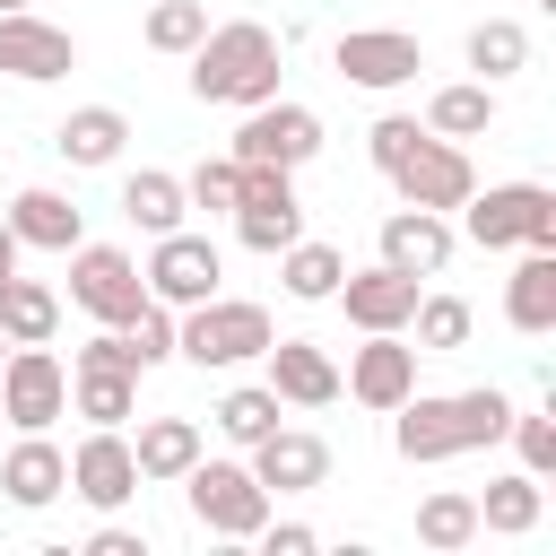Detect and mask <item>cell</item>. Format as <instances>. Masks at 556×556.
Here are the masks:
<instances>
[{"label":"cell","instance_id":"7bdbcfd3","mask_svg":"<svg viewBox=\"0 0 556 556\" xmlns=\"http://www.w3.org/2000/svg\"><path fill=\"white\" fill-rule=\"evenodd\" d=\"M0 356H9V330H0Z\"/></svg>","mask_w":556,"mask_h":556},{"label":"cell","instance_id":"83f0119b","mask_svg":"<svg viewBox=\"0 0 556 556\" xmlns=\"http://www.w3.org/2000/svg\"><path fill=\"white\" fill-rule=\"evenodd\" d=\"M278 278H287V295H304V304H321V295H330V287L348 278V261H339L330 243H304V235H295V243L278 252Z\"/></svg>","mask_w":556,"mask_h":556},{"label":"cell","instance_id":"ffe728a7","mask_svg":"<svg viewBox=\"0 0 556 556\" xmlns=\"http://www.w3.org/2000/svg\"><path fill=\"white\" fill-rule=\"evenodd\" d=\"M504 321L521 339H547L556 330V252H521V269L504 278Z\"/></svg>","mask_w":556,"mask_h":556},{"label":"cell","instance_id":"f35d334b","mask_svg":"<svg viewBox=\"0 0 556 556\" xmlns=\"http://www.w3.org/2000/svg\"><path fill=\"white\" fill-rule=\"evenodd\" d=\"M261 530H269V521H261ZM313 547H321V539H313L304 521H278V530H269V556H313Z\"/></svg>","mask_w":556,"mask_h":556},{"label":"cell","instance_id":"7402d4cb","mask_svg":"<svg viewBox=\"0 0 556 556\" xmlns=\"http://www.w3.org/2000/svg\"><path fill=\"white\" fill-rule=\"evenodd\" d=\"M9 235L35 243V252H70V243H78V200H61V191H17V200H9Z\"/></svg>","mask_w":556,"mask_h":556},{"label":"cell","instance_id":"5b68a950","mask_svg":"<svg viewBox=\"0 0 556 556\" xmlns=\"http://www.w3.org/2000/svg\"><path fill=\"white\" fill-rule=\"evenodd\" d=\"M469 243L478 252H504V243H530V252H556V191L547 182H495V191H469Z\"/></svg>","mask_w":556,"mask_h":556},{"label":"cell","instance_id":"277c9868","mask_svg":"<svg viewBox=\"0 0 556 556\" xmlns=\"http://www.w3.org/2000/svg\"><path fill=\"white\" fill-rule=\"evenodd\" d=\"M269 339H278L269 313L243 304V295H200V304H182V321H174V356H191L200 374H208V365H243V356H261Z\"/></svg>","mask_w":556,"mask_h":556},{"label":"cell","instance_id":"b9f144b4","mask_svg":"<svg viewBox=\"0 0 556 556\" xmlns=\"http://www.w3.org/2000/svg\"><path fill=\"white\" fill-rule=\"evenodd\" d=\"M0 9H26V0H0Z\"/></svg>","mask_w":556,"mask_h":556},{"label":"cell","instance_id":"3957f363","mask_svg":"<svg viewBox=\"0 0 556 556\" xmlns=\"http://www.w3.org/2000/svg\"><path fill=\"white\" fill-rule=\"evenodd\" d=\"M191 96L200 104H269L278 96V35L261 17H226L191 43Z\"/></svg>","mask_w":556,"mask_h":556},{"label":"cell","instance_id":"4316f807","mask_svg":"<svg viewBox=\"0 0 556 556\" xmlns=\"http://www.w3.org/2000/svg\"><path fill=\"white\" fill-rule=\"evenodd\" d=\"M52 321H61L52 287H35V278H9V287H0V330H9V348H35V339H52Z\"/></svg>","mask_w":556,"mask_h":556},{"label":"cell","instance_id":"603a6c76","mask_svg":"<svg viewBox=\"0 0 556 556\" xmlns=\"http://www.w3.org/2000/svg\"><path fill=\"white\" fill-rule=\"evenodd\" d=\"M122 139H130V122H122L113 104H78V113L52 130V148H61L70 165H113V156H122Z\"/></svg>","mask_w":556,"mask_h":556},{"label":"cell","instance_id":"8992f818","mask_svg":"<svg viewBox=\"0 0 556 556\" xmlns=\"http://www.w3.org/2000/svg\"><path fill=\"white\" fill-rule=\"evenodd\" d=\"M182 486H191V521H200V530H217V539H261L269 486H261L252 469H235V460H191Z\"/></svg>","mask_w":556,"mask_h":556},{"label":"cell","instance_id":"d6a6232c","mask_svg":"<svg viewBox=\"0 0 556 556\" xmlns=\"http://www.w3.org/2000/svg\"><path fill=\"white\" fill-rule=\"evenodd\" d=\"M417 356H443V348H469V304L460 295H417Z\"/></svg>","mask_w":556,"mask_h":556},{"label":"cell","instance_id":"7a4b0ae2","mask_svg":"<svg viewBox=\"0 0 556 556\" xmlns=\"http://www.w3.org/2000/svg\"><path fill=\"white\" fill-rule=\"evenodd\" d=\"M504 426H513V400L504 391H443V400H417L408 391L391 443H400V460H452V452L504 443Z\"/></svg>","mask_w":556,"mask_h":556},{"label":"cell","instance_id":"74e56055","mask_svg":"<svg viewBox=\"0 0 556 556\" xmlns=\"http://www.w3.org/2000/svg\"><path fill=\"white\" fill-rule=\"evenodd\" d=\"M504 434H513V452H521V469H530V478H547V469H556V426H547V417H521V408H513V426H504Z\"/></svg>","mask_w":556,"mask_h":556},{"label":"cell","instance_id":"4fadbf2b","mask_svg":"<svg viewBox=\"0 0 556 556\" xmlns=\"http://www.w3.org/2000/svg\"><path fill=\"white\" fill-rule=\"evenodd\" d=\"M70 486H78L96 513H113V504H130V495H139V460H130L122 426H96V434L70 452Z\"/></svg>","mask_w":556,"mask_h":556},{"label":"cell","instance_id":"1f68e13d","mask_svg":"<svg viewBox=\"0 0 556 556\" xmlns=\"http://www.w3.org/2000/svg\"><path fill=\"white\" fill-rule=\"evenodd\" d=\"M417 539L443 547V556L469 547V539H478V495H426V504H417Z\"/></svg>","mask_w":556,"mask_h":556},{"label":"cell","instance_id":"484cf974","mask_svg":"<svg viewBox=\"0 0 556 556\" xmlns=\"http://www.w3.org/2000/svg\"><path fill=\"white\" fill-rule=\"evenodd\" d=\"M478 530H495V539L539 530V478H530V469H521V478H495V486L478 495Z\"/></svg>","mask_w":556,"mask_h":556},{"label":"cell","instance_id":"836d02e7","mask_svg":"<svg viewBox=\"0 0 556 556\" xmlns=\"http://www.w3.org/2000/svg\"><path fill=\"white\" fill-rule=\"evenodd\" d=\"M200 35H208V9H200V0H156V9H148V43H156V52H191Z\"/></svg>","mask_w":556,"mask_h":556},{"label":"cell","instance_id":"2e32d148","mask_svg":"<svg viewBox=\"0 0 556 556\" xmlns=\"http://www.w3.org/2000/svg\"><path fill=\"white\" fill-rule=\"evenodd\" d=\"M252 478H261L269 495H304V486L330 478V443H321V434H295V426H269V434L252 443Z\"/></svg>","mask_w":556,"mask_h":556},{"label":"cell","instance_id":"cb8c5ba5","mask_svg":"<svg viewBox=\"0 0 556 556\" xmlns=\"http://www.w3.org/2000/svg\"><path fill=\"white\" fill-rule=\"evenodd\" d=\"M70 400H78L87 426H122L139 408V374H122V365H70Z\"/></svg>","mask_w":556,"mask_h":556},{"label":"cell","instance_id":"ac0fdd59","mask_svg":"<svg viewBox=\"0 0 556 556\" xmlns=\"http://www.w3.org/2000/svg\"><path fill=\"white\" fill-rule=\"evenodd\" d=\"M382 261L408 269V278H434V269L452 261V226H443V208H391V217H382Z\"/></svg>","mask_w":556,"mask_h":556},{"label":"cell","instance_id":"ab89813d","mask_svg":"<svg viewBox=\"0 0 556 556\" xmlns=\"http://www.w3.org/2000/svg\"><path fill=\"white\" fill-rule=\"evenodd\" d=\"M87 556H148V539H139V530H96Z\"/></svg>","mask_w":556,"mask_h":556},{"label":"cell","instance_id":"60d3db41","mask_svg":"<svg viewBox=\"0 0 556 556\" xmlns=\"http://www.w3.org/2000/svg\"><path fill=\"white\" fill-rule=\"evenodd\" d=\"M17 278V235H9V217H0V287Z\"/></svg>","mask_w":556,"mask_h":556},{"label":"cell","instance_id":"d590c367","mask_svg":"<svg viewBox=\"0 0 556 556\" xmlns=\"http://www.w3.org/2000/svg\"><path fill=\"white\" fill-rule=\"evenodd\" d=\"M217 426H226L235 443H261V434L278 426V391H252V382L226 391V400H217Z\"/></svg>","mask_w":556,"mask_h":556},{"label":"cell","instance_id":"ba28073f","mask_svg":"<svg viewBox=\"0 0 556 556\" xmlns=\"http://www.w3.org/2000/svg\"><path fill=\"white\" fill-rule=\"evenodd\" d=\"M235 235L252 252H287L304 235V200H295L287 165H243V182H235Z\"/></svg>","mask_w":556,"mask_h":556},{"label":"cell","instance_id":"8fae6325","mask_svg":"<svg viewBox=\"0 0 556 556\" xmlns=\"http://www.w3.org/2000/svg\"><path fill=\"white\" fill-rule=\"evenodd\" d=\"M139 278H148V295H156V304H174V313H182V304L217 295L226 261H217V243H208V235H182V226H174V235H156V252H148V269H139Z\"/></svg>","mask_w":556,"mask_h":556},{"label":"cell","instance_id":"4dcf8cb0","mask_svg":"<svg viewBox=\"0 0 556 556\" xmlns=\"http://www.w3.org/2000/svg\"><path fill=\"white\" fill-rule=\"evenodd\" d=\"M122 208H130L148 235H174V226H182V182H174V174H130V182H122Z\"/></svg>","mask_w":556,"mask_h":556},{"label":"cell","instance_id":"e0dca14e","mask_svg":"<svg viewBox=\"0 0 556 556\" xmlns=\"http://www.w3.org/2000/svg\"><path fill=\"white\" fill-rule=\"evenodd\" d=\"M348 391H356L365 408H400V400L417 391V348H400V330H365V348H356V365H348Z\"/></svg>","mask_w":556,"mask_h":556},{"label":"cell","instance_id":"f1b7e54d","mask_svg":"<svg viewBox=\"0 0 556 556\" xmlns=\"http://www.w3.org/2000/svg\"><path fill=\"white\" fill-rule=\"evenodd\" d=\"M486 122H495V96H486V78H478V87H443V96L426 104V130H434V139H478Z\"/></svg>","mask_w":556,"mask_h":556},{"label":"cell","instance_id":"9c48e42d","mask_svg":"<svg viewBox=\"0 0 556 556\" xmlns=\"http://www.w3.org/2000/svg\"><path fill=\"white\" fill-rule=\"evenodd\" d=\"M70 295H78L96 321L122 330V321L148 304V278H139V261L113 252V243H70Z\"/></svg>","mask_w":556,"mask_h":556},{"label":"cell","instance_id":"6da1fadb","mask_svg":"<svg viewBox=\"0 0 556 556\" xmlns=\"http://www.w3.org/2000/svg\"><path fill=\"white\" fill-rule=\"evenodd\" d=\"M374 165L391 174V191L408 200V208H460L469 191H478V174H469V156L452 148V139H434V130H417L408 113H382L374 130Z\"/></svg>","mask_w":556,"mask_h":556},{"label":"cell","instance_id":"8d00e7d4","mask_svg":"<svg viewBox=\"0 0 556 556\" xmlns=\"http://www.w3.org/2000/svg\"><path fill=\"white\" fill-rule=\"evenodd\" d=\"M235 182H243V165H235V156H208V165L182 182V200H191V208H235Z\"/></svg>","mask_w":556,"mask_h":556},{"label":"cell","instance_id":"e575fe53","mask_svg":"<svg viewBox=\"0 0 556 556\" xmlns=\"http://www.w3.org/2000/svg\"><path fill=\"white\" fill-rule=\"evenodd\" d=\"M122 339H130L139 374H148V365H165V356H174V304H156V295H148V304L122 321Z\"/></svg>","mask_w":556,"mask_h":556},{"label":"cell","instance_id":"44dd1931","mask_svg":"<svg viewBox=\"0 0 556 556\" xmlns=\"http://www.w3.org/2000/svg\"><path fill=\"white\" fill-rule=\"evenodd\" d=\"M0 486H9V504H26V513H35V504H52V495L70 486V452H61V443H43V434H26V443L0 460Z\"/></svg>","mask_w":556,"mask_h":556},{"label":"cell","instance_id":"5bb4252c","mask_svg":"<svg viewBox=\"0 0 556 556\" xmlns=\"http://www.w3.org/2000/svg\"><path fill=\"white\" fill-rule=\"evenodd\" d=\"M0 70L9 78H70L78 70V43L61 35V26H43V17H26V9H0Z\"/></svg>","mask_w":556,"mask_h":556},{"label":"cell","instance_id":"9a60e30c","mask_svg":"<svg viewBox=\"0 0 556 556\" xmlns=\"http://www.w3.org/2000/svg\"><path fill=\"white\" fill-rule=\"evenodd\" d=\"M330 295L348 304V321H356V330H408V313H417V278H408V269H391V261H374V269L339 278Z\"/></svg>","mask_w":556,"mask_h":556},{"label":"cell","instance_id":"f546056e","mask_svg":"<svg viewBox=\"0 0 556 556\" xmlns=\"http://www.w3.org/2000/svg\"><path fill=\"white\" fill-rule=\"evenodd\" d=\"M469 70H478V78H513V70H530V35H521L513 17H486V26L469 35Z\"/></svg>","mask_w":556,"mask_h":556},{"label":"cell","instance_id":"d4e9b609","mask_svg":"<svg viewBox=\"0 0 556 556\" xmlns=\"http://www.w3.org/2000/svg\"><path fill=\"white\" fill-rule=\"evenodd\" d=\"M130 460H139V478H182L200 460V426L191 417H148L139 443H130Z\"/></svg>","mask_w":556,"mask_h":556},{"label":"cell","instance_id":"30bf717a","mask_svg":"<svg viewBox=\"0 0 556 556\" xmlns=\"http://www.w3.org/2000/svg\"><path fill=\"white\" fill-rule=\"evenodd\" d=\"M313 148H321V122H313L304 104H278V96H269V104H243L235 165H287V174H295Z\"/></svg>","mask_w":556,"mask_h":556},{"label":"cell","instance_id":"ee69618b","mask_svg":"<svg viewBox=\"0 0 556 556\" xmlns=\"http://www.w3.org/2000/svg\"><path fill=\"white\" fill-rule=\"evenodd\" d=\"M539 9H556V0H539Z\"/></svg>","mask_w":556,"mask_h":556},{"label":"cell","instance_id":"d6986e66","mask_svg":"<svg viewBox=\"0 0 556 556\" xmlns=\"http://www.w3.org/2000/svg\"><path fill=\"white\" fill-rule=\"evenodd\" d=\"M261 356H269V391H278V400H295V408H330V400H339V365H330L321 348L269 339Z\"/></svg>","mask_w":556,"mask_h":556},{"label":"cell","instance_id":"52a82bcc","mask_svg":"<svg viewBox=\"0 0 556 556\" xmlns=\"http://www.w3.org/2000/svg\"><path fill=\"white\" fill-rule=\"evenodd\" d=\"M61 408H70V374H61L52 339L9 348V356H0V417H9V426H26V434H43Z\"/></svg>","mask_w":556,"mask_h":556},{"label":"cell","instance_id":"7c38bea8","mask_svg":"<svg viewBox=\"0 0 556 556\" xmlns=\"http://www.w3.org/2000/svg\"><path fill=\"white\" fill-rule=\"evenodd\" d=\"M330 61H339V78H348V87H408V78L426 70L417 35H400V26H356V35H339V43H330Z\"/></svg>","mask_w":556,"mask_h":556}]
</instances>
